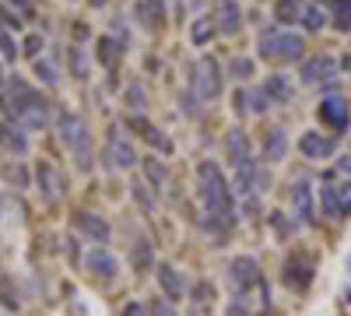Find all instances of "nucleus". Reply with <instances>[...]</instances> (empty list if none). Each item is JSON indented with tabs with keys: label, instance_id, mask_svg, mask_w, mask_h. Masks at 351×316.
I'll return each instance as SVG.
<instances>
[{
	"label": "nucleus",
	"instance_id": "49530a36",
	"mask_svg": "<svg viewBox=\"0 0 351 316\" xmlns=\"http://www.w3.org/2000/svg\"><path fill=\"white\" fill-rule=\"evenodd\" d=\"M0 56H4V60H14L18 56V46H14V39L4 32V28H0Z\"/></svg>",
	"mask_w": 351,
	"mask_h": 316
},
{
	"label": "nucleus",
	"instance_id": "79ce46f5",
	"mask_svg": "<svg viewBox=\"0 0 351 316\" xmlns=\"http://www.w3.org/2000/svg\"><path fill=\"white\" fill-rule=\"evenodd\" d=\"M0 21H4V28H8V32H18V28H21V14L14 11V8H8V4H0Z\"/></svg>",
	"mask_w": 351,
	"mask_h": 316
},
{
	"label": "nucleus",
	"instance_id": "c03bdc74",
	"mask_svg": "<svg viewBox=\"0 0 351 316\" xmlns=\"http://www.w3.org/2000/svg\"><path fill=\"white\" fill-rule=\"evenodd\" d=\"M144 137H148V141H152V148H158V151H162V155H169V151H172V141H169V137H165V134H158V130H155V127H152V130H148V134H144Z\"/></svg>",
	"mask_w": 351,
	"mask_h": 316
},
{
	"label": "nucleus",
	"instance_id": "4c0bfd02",
	"mask_svg": "<svg viewBox=\"0 0 351 316\" xmlns=\"http://www.w3.org/2000/svg\"><path fill=\"white\" fill-rule=\"evenodd\" d=\"M228 74L236 77V81H246L253 74V60L250 56H232V64H228Z\"/></svg>",
	"mask_w": 351,
	"mask_h": 316
},
{
	"label": "nucleus",
	"instance_id": "c756f323",
	"mask_svg": "<svg viewBox=\"0 0 351 316\" xmlns=\"http://www.w3.org/2000/svg\"><path fill=\"white\" fill-rule=\"evenodd\" d=\"M302 0H274V18L278 25H291V21H299L302 18Z\"/></svg>",
	"mask_w": 351,
	"mask_h": 316
},
{
	"label": "nucleus",
	"instance_id": "20e7f679",
	"mask_svg": "<svg viewBox=\"0 0 351 316\" xmlns=\"http://www.w3.org/2000/svg\"><path fill=\"white\" fill-rule=\"evenodd\" d=\"M306 42L291 32H281V28H263L260 32V56L267 60H302Z\"/></svg>",
	"mask_w": 351,
	"mask_h": 316
},
{
	"label": "nucleus",
	"instance_id": "f257e3e1",
	"mask_svg": "<svg viewBox=\"0 0 351 316\" xmlns=\"http://www.w3.org/2000/svg\"><path fill=\"white\" fill-rule=\"evenodd\" d=\"M197 200H200V215H211L221 225H236V200H232V186L225 183L221 169L215 162H200L197 165Z\"/></svg>",
	"mask_w": 351,
	"mask_h": 316
},
{
	"label": "nucleus",
	"instance_id": "b1692460",
	"mask_svg": "<svg viewBox=\"0 0 351 316\" xmlns=\"http://www.w3.org/2000/svg\"><path fill=\"white\" fill-rule=\"evenodd\" d=\"M316 215H324V218H330V221H337V218H341L334 183H324V190H319V197H316Z\"/></svg>",
	"mask_w": 351,
	"mask_h": 316
},
{
	"label": "nucleus",
	"instance_id": "5fc2aeb1",
	"mask_svg": "<svg viewBox=\"0 0 351 316\" xmlns=\"http://www.w3.org/2000/svg\"><path fill=\"white\" fill-rule=\"evenodd\" d=\"M127 127H134V130H141V134H148V130H152V127L144 123L141 117H127Z\"/></svg>",
	"mask_w": 351,
	"mask_h": 316
},
{
	"label": "nucleus",
	"instance_id": "f704fd0d",
	"mask_svg": "<svg viewBox=\"0 0 351 316\" xmlns=\"http://www.w3.org/2000/svg\"><path fill=\"white\" fill-rule=\"evenodd\" d=\"M274 102H271V95L263 92V88H253V92H246V112H267Z\"/></svg>",
	"mask_w": 351,
	"mask_h": 316
},
{
	"label": "nucleus",
	"instance_id": "4d7b16f0",
	"mask_svg": "<svg viewBox=\"0 0 351 316\" xmlns=\"http://www.w3.org/2000/svg\"><path fill=\"white\" fill-rule=\"evenodd\" d=\"M337 169H341V172H351V155H344V158L337 162Z\"/></svg>",
	"mask_w": 351,
	"mask_h": 316
},
{
	"label": "nucleus",
	"instance_id": "603ef678",
	"mask_svg": "<svg viewBox=\"0 0 351 316\" xmlns=\"http://www.w3.org/2000/svg\"><path fill=\"white\" fill-rule=\"evenodd\" d=\"M67 256H71V264L81 260V246H77V239H67Z\"/></svg>",
	"mask_w": 351,
	"mask_h": 316
},
{
	"label": "nucleus",
	"instance_id": "13d9d810",
	"mask_svg": "<svg viewBox=\"0 0 351 316\" xmlns=\"http://www.w3.org/2000/svg\"><path fill=\"white\" fill-rule=\"evenodd\" d=\"M341 67H344V71L351 74V53H348V56H344V60H341Z\"/></svg>",
	"mask_w": 351,
	"mask_h": 316
},
{
	"label": "nucleus",
	"instance_id": "0eeeda50",
	"mask_svg": "<svg viewBox=\"0 0 351 316\" xmlns=\"http://www.w3.org/2000/svg\"><path fill=\"white\" fill-rule=\"evenodd\" d=\"M313 278H316V264H313L309 253H295V256H288V260H285L281 281L288 284L291 292H306L313 284Z\"/></svg>",
	"mask_w": 351,
	"mask_h": 316
},
{
	"label": "nucleus",
	"instance_id": "bb28decb",
	"mask_svg": "<svg viewBox=\"0 0 351 316\" xmlns=\"http://www.w3.org/2000/svg\"><path fill=\"white\" fill-rule=\"evenodd\" d=\"M130 197H134V204L141 208V215H155V193H152V186L144 180L130 183Z\"/></svg>",
	"mask_w": 351,
	"mask_h": 316
},
{
	"label": "nucleus",
	"instance_id": "de8ad7c7",
	"mask_svg": "<svg viewBox=\"0 0 351 316\" xmlns=\"http://www.w3.org/2000/svg\"><path fill=\"white\" fill-rule=\"evenodd\" d=\"M8 8H14L21 18H32V4H28V0H4Z\"/></svg>",
	"mask_w": 351,
	"mask_h": 316
},
{
	"label": "nucleus",
	"instance_id": "58836bf2",
	"mask_svg": "<svg viewBox=\"0 0 351 316\" xmlns=\"http://www.w3.org/2000/svg\"><path fill=\"white\" fill-rule=\"evenodd\" d=\"M334 193H337V208H341V218L351 215V180L344 183H334Z\"/></svg>",
	"mask_w": 351,
	"mask_h": 316
},
{
	"label": "nucleus",
	"instance_id": "39448f33",
	"mask_svg": "<svg viewBox=\"0 0 351 316\" xmlns=\"http://www.w3.org/2000/svg\"><path fill=\"white\" fill-rule=\"evenodd\" d=\"M193 95L200 99V102H215L218 95H221V84H225V74H221V67H218V60L215 56H200L197 60V67H193Z\"/></svg>",
	"mask_w": 351,
	"mask_h": 316
},
{
	"label": "nucleus",
	"instance_id": "c85d7f7f",
	"mask_svg": "<svg viewBox=\"0 0 351 316\" xmlns=\"http://www.w3.org/2000/svg\"><path fill=\"white\" fill-rule=\"evenodd\" d=\"M225 151H228L232 162L250 158V141H246V134H243L239 127H236V130H228V137H225Z\"/></svg>",
	"mask_w": 351,
	"mask_h": 316
},
{
	"label": "nucleus",
	"instance_id": "7ed1b4c3",
	"mask_svg": "<svg viewBox=\"0 0 351 316\" xmlns=\"http://www.w3.org/2000/svg\"><path fill=\"white\" fill-rule=\"evenodd\" d=\"M56 130H60V141H64V148L74 155L77 169H92V130H88V123L77 117V112L64 109L60 117H56Z\"/></svg>",
	"mask_w": 351,
	"mask_h": 316
},
{
	"label": "nucleus",
	"instance_id": "1a4fd4ad",
	"mask_svg": "<svg viewBox=\"0 0 351 316\" xmlns=\"http://www.w3.org/2000/svg\"><path fill=\"white\" fill-rule=\"evenodd\" d=\"M84 271L102 284H112L116 278H120V260L112 256L109 246H92V253L84 256Z\"/></svg>",
	"mask_w": 351,
	"mask_h": 316
},
{
	"label": "nucleus",
	"instance_id": "3c124183",
	"mask_svg": "<svg viewBox=\"0 0 351 316\" xmlns=\"http://www.w3.org/2000/svg\"><path fill=\"white\" fill-rule=\"evenodd\" d=\"M228 316H250V309H246V302H243V299H236V302H232V306H228Z\"/></svg>",
	"mask_w": 351,
	"mask_h": 316
},
{
	"label": "nucleus",
	"instance_id": "6e6552de",
	"mask_svg": "<svg viewBox=\"0 0 351 316\" xmlns=\"http://www.w3.org/2000/svg\"><path fill=\"white\" fill-rule=\"evenodd\" d=\"M260 264H256V256H236V260L228 264V284L236 289L239 295H246L250 289H260Z\"/></svg>",
	"mask_w": 351,
	"mask_h": 316
},
{
	"label": "nucleus",
	"instance_id": "72a5a7b5",
	"mask_svg": "<svg viewBox=\"0 0 351 316\" xmlns=\"http://www.w3.org/2000/svg\"><path fill=\"white\" fill-rule=\"evenodd\" d=\"M123 106L134 109V112H144V106H148V95H144V88L137 81H130L127 88H123Z\"/></svg>",
	"mask_w": 351,
	"mask_h": 316
},
{
	"label": "nucleus",
	"instance_id": "37998d69",
	"mask_svg": "<svg viewBox=\"0 0 351 316\" xmlns=\"http://www.w3.org/2000/svg\"><path fill=\"white\" fill-rule=\"evenodd\" d=\"M144 309H148V316H176V306L169 299H152Z\"/></svg>",
	"mask_w": 351,
	"mask_h": 316
},
{
	"label": "nucleus",
	"instance_id": "a878e982",
	"mask_svg": "<svg viewBox=\"0 0 351 316\" xmlns=\"http://www.w3.org/2000/svg\"><path fill=\"white\" fill-rule=\"evenodd\" d=\"M130 264H134V271H141V274L155 267V250H152L148 239H137V243H134V250H130Z\"/></svg>",
	"mask_w": 351,
	"mask_h": 316
},
{
	"label": "nucleus",
	"instance_id": "8fccbe9b",
	"mask_svg": "<svg viewBox=\"0 0 351 316\" xmlns=\"http://www.w3.org/2000/svg\"><path fill=\"white\" fill-rule=\"evenodd\" d=\"M120 316H148V309H144V306H141V302H127V306H123V313H120Z\"/></svg>",
	"mask_w": 351,
	"mask_h": 316
},
{
	"label": "nucleus",
	"instance_id": "a211bd4d",
	"mask_svg": "<svg viewBox=\"0 0 351 316\" xmlns=\"http://www.w3.org/2000/svg\"><path fill=\"white\" fill-rule=\"evenodd\" d=\"M334 74H337V64L330 60V56H309V60L302 64V81H306V84L330 81Z\"/></svg>",
	"mask_w": 351,
	"mask_h": 316
},
{
	"label": "nucleus",
	"instance_id": "5701e85b",
	"mask_svg": "<svg viewBox=\"0 0 351 316\" xmlns=\"http://www.w3.org/2000/svg\"><path fill=\"white\" fill-rule=\"evenodd\" d=\"M144 183L152 186V193L158 197L169 183V169L162 165V158H144Z\"/></svg>",
	"mask_w": 351,
	"mask_h": 316
},
{
	"label": "nucleus",
	"instance_id": "423d86ee",
	"mask_svg": "<svg viewBox=\"0 0 351 316\" xmlns=\"http://www.w3.org/2000/svg\"><path fill=\"white\" fill-rule=\"evenodd\" d=\"M36 183H39V197H43V204H60L64 193H67V180H64V172L56 169L53 162H39V165H36Z\"/></svg>",
	"mask_w": 351,
	"mask_h": 316
},
{
	"label": "nucleus",
	"instance_id": "09e8293b",
	"mask_svg": "<svg viewBox=\"0 0 351 316\" xmlns=\"http://www.w3.org/2000/svg\"><path fill=\"white\" fill-rule=\"evenodd\" d=\"M243 211H246V218H256L260 204H256V197H253V193H246V197H243Z\"/></svg>",
	"mask_w": 351,
	"mask_h": 316
},
{
	"label": "nucleus",
	"instance_id": "a19ab883",
	"mask_svg": "<svg viewBox=\"0 0 351 316\" xmlns=\"http://www.w3.org/2000/svg\"><path fill=\"white\" fill-rule=\"evenodd\" d=\"M36 77L43 84H49V88H53V84H60V74H56V67L49 60H36Z\"/></svg>",
	"mask_w": 351,
	"mask_h": 316
},
{
	"label": "nucleus",
	"instance_id": "2f4dec72",
	"mask_svg": "<svg viewBox=\"0 0 351 316\" xmlns=\"http://www.w3.org/2000/svg\"><path fill=\"white\" fill-rule=\"evenodd\" d=\"M67 64H71V74H74L77 81L88 77V56H84V49H81L77 42H71V49H67Z\"/></svg>",
	"mask_w": 351,
	"mask_h": 316
},
{
	"label": "nucleus",
	"instance_id": "9d476101",
	"mask_svg": "<svg viewBox=\"0 0 351 316\" xmlns=\"http://www.w3.org/2000/svg\"><path fill=\"white\" fill-rule=\"evenodd\" d=\"M288 200H291V218H295L299 225H306V228L316 225V193H313V186L306 180L291 183Z\"/></svg>",
	"mask_w": 351,
	"mask_h": 316
},
{
	"label": "nucleus",
	"instance_id": "6e6d98bb",
	"mask_svg": "<svg viewBox=\"0 0 351 316\" xmlns=\"http://www.w3.org/2000/svg\"><path fill=\"white\" fill-rule=\"evenodd\" d=\"M183 102H186V117H197V112H200V109H197V95H186Z\"/></svg>",
	"mask_w": 351,
	"mask_h": 316
},
{
	"label": "nucleus",
	"instance_id": "ea45409f",
	"mask_svg": "<svg viewBox=\"0 0 351 316\" xmlns=\"http://www.w3.org/2000/svg\"><path fill=\"white\" fill-rule=\"evenodd\" d=\"M271 225H274V232H278L281 239H288L291 232H295V225H299V221H295V218H291V221H288V215H281V211H274V215H271Z\"/></svg>",
	"mask_w": 351,
	"mask_h": 316
},
{
	"label": "nucleus",
	"instance_id": "e433bc0d",
	"mask_svg": "<svg viewBox=\"0 0 351 316\" xmlns=\"http://www.w3.org/2000/svg\"><path fill=\"white\" fill-rule=\"evenodd\" d=\"M309 32H319V28L327 25V14H324V8H302V18H299Z\"/></svg>",
	"mask_w": 351,
	"mask_h": 316
},
{
	"label": "nucleus",
	"instance_id": "2eb2a0df",
	"mask_svg": "<svg viewBox=\"0 0 351 316\" xmlns=\"http://www.w3.org/2000/svg\"><path fill=\"white\" fill-rule=\"evenodd\" d=\"M215 28L225 36H236L243 28V11L236 0H215Z\"/></svg>",
	"mask_w": 351,
	"mask_h": 316
},
{
	"label": "nucleus",
	"instance_id": "f8f14e48",
	"mask_svg": "<svg viewBox=\"0 0 351 316\" xmlns=\"http://www.w3.org/2000/svg\"><path fill=\"white\" fill-rule=\"evenodd\" d=\"M74 228L81 236H88L95 246H106L109 243V236H112V228H109V221L102 218V215H95V211H74Z\"/></svg>",
	"mask_w": 351,
	"mask_h": 316
},
{
	"label": "nucleus",
	"instance_id": "c9c22d12",
	"mask_svg": "<svg viewBox=\"0 0 351 316\" xmlns=\"http://www.w3.org/2000/svg\"><path fill=\"white\" fill-rule=\"evenodd\" d=\"M4 176H8V183H14L18 190H25V186H32V176H28V169H25L21 162H11V165L4 169Z\"/></svg>",
	"mask_w": 351,
	"mask_h": 316
},
{
	"label": "nucleus",
	"instance_id": "412c9836",
	"mask_svg": "<svg viewBox=\"0 0 351 316\" xmlns=\"http://www.w3.org/2000/svg\"><path fill=\"white\" fill-rule=\"evenodd\" d=\"M285 155H288V134H285V127H271L267 134H263V158L281 162Z\"/></svg>",
	"mask_w": 351,
	"mask_h": 316
},
{
	"label": "nucleus",
	"instance_id": "393cba45",
	"mask_svg": "<svg viewBox=\"0 0 351 316\" xmlns=\"http://www.w3.org/2000/svg\"><path fill=\"white\" fill-rule=\"evenodd\" d=\"M263 92L271 95V102H288L291 95H295V88H291V81H288V74H271L267 84H263Z\"/></svg>",
	"mask_w": 351,
	"mask_h": 316
},
{
	"label": "nucleus",
	"instance_id": "aec40b11",
	"mask_svg": "<svg viewBox=\"0 0 351 316\" xmlns=\"http://www.w3.org/2000/svg\"><path fill=\"white\" fill-rule=\"evenodd\" d=\"M0 148H4L8 155H25L28 151V137L18 123H0Z\"/></svg>",
	"mask_w": 351,
	"mask_h": 316
},
{
	"label": "nucleus",
	"instance_id": "680f3d73",
	"mask_svg": "<svg viewBox=\"0 0 351 316\" xmlns=\"http://www.w3.org/2000/svg\"><path fill=\"white\" fill-rule=\"evenodd\" d=\"M176 4H180V14H183V0H176Z\"/></svg>",
	"mask_w": 351,
	"mask_h": 316
},
{
	"label": "nucleus",
	"instance_id": "473e14b6",
	"mask_svg": "<svg viewBox=\"0 0 351 316\" xmlns=\"http://www.w3.org/2000/svg\"><path fill=\"white\" fill-rule=\"evenodd\" d=\"M215 36V21H211V14L208 18H193V25H190V39H193V46H204Z\"/></svg>",
	"mask_w": 351,
	"mask_h": 316
},
{
	"label": "nucleus",
	"instance_id": "6ab92c4d",
	"mask_svg": "<svg viewBox=\"0 0 351 316\" xmlns=\"http://www.w3.org/2000/svg\"><path fill=\"white\" fill-rule=\"evenodd\" d=\"M134 18L144 25V28H158L169 14H165V0H137L134 4Z\"/></svg>",
	"mask_w": 351,
	"mask_h": 316
},
{
	"label": "nucleus",
	"instance_id": "ddd939ff",
	"mask_svg": "<svg viewBox=\"0 0 351 316\" xmlns=\"http://www.w3.org/2000/svg\"><path fill=\"white\" fill-rule=\"evenodd\" d=\"M319 120H324L330 130H344L348 127V120H351V109H348V102L341 99V95H330V99H324V102H319Z\"/></svg>",
	"mask_w": 351,
	"mask_h": 316
},
{
	"label": "nucleus",
	"instance_id": "a18cd8bd",
	"mask_svg": "<svg viewBox=\"0 0 351 316\" xmlns=\"http://www.w3.org/2000/svg\"><path fill=\"white\" fill-rule=\"evenodd\" d=\"M43 46H46V42H43V36H28V39H25V46H21V53H25V56H32V60H39Z\"/></svg>",
	"mask_w": 351,
	"mask_h": 316
},
{
	"label": "nucleus",
	"instance_id": "dca6fc26",
	"mask_svg": "<svg viewBox=\"0 0 351 316\" xmlns=\"http://www.w3.org/2000/svg\"><path fill=\"white\" fill-rule=\"evenodd\" d=\"M155 278H158V284H162V292H165L169 302H180L186 295V281H183V274L176 271L172 264H158L155 267Z\"/></svg>",
	"mask_w": 351,
	"mask_h": 316
},
{
	"label": "nucleus",
	"instance_id": "4468645a",
	"mask_svg": "<svg viewBox=\"0 0 351 316\" xmlns=\"http://www.w3.org/2000/svg\"><path fill=\"white\" fill-rule=\"evenodd\" d=\"M299 151H302V158L324 162V158H330V155L337 151V145H334V137H324V134L309 130V134H302V137H299Z\"/></svg>",
	"mask_w": 351,
	"mask_h": 316
},
{
	"label": "nucleus",
	"instance_id": "bf43d9fd",
	"mask_svg": "<svg viewBox=\"0 0 351 316\" xmlns=\"http://www.w3.org/2000/svg\"><path fill=\"white\" fill-rule=\"evenodd\" d=\"M102 4H109V0H88V8H102Z\"/></svg>",
	"mask_w": 351,
	"mask_h": 316
},
{
	"label": "nucleus",
	"instance_id": "cd10ccee",
	"mask_svg": "<svg viewBox=\"0 0 351 316\" xmlns=\"http://www.w3.org/2000/svg\"><path fill=\"white\" fill-rule=\"evenodd\" d=\"M330 8V18H334V28L337 32H351V0H324Z\"/></svg>",
	"mask_w": 351,
	"mask_h": 316
},
{
	"label": "nucleus",
	"instance_id": "7c9ffc66",
	"mask_svg": "<svg viewBox=\"0 0 351 316\" xmlns=\"http://www.w3.org/2000/svg\"><path fill=\"white\" fill-rule=\"evenodd\" d=\"M190 302H193V309H208L211 302H215V284L204 278V281H197L193 289H190Z\"/></svg>",
	"mask_w": 351,
	"mask_h": 316
},
{
	"label": "nucleus",
	"instance_id": "f03ea898",
	"mask_svg": "<svg viewBox=\"0 0 351 316\" xmlns=\"http://www.w3.org/2000/svg\"><path fill=\"white\" fill-rule=\"evenodd\" d=\"M8 112L21 130H46L49 123V102L21 77L8 81Z\"/></svg>",
	"mask_w": 351,
	"mask_h": 316
},
{
	"label": "nucleus",
	"instance_id": "9b49d317",
	"mask_svg": "<svg viewBox=\"0 0 351 316\" xmlns=\"http://www.w3.org/2000/svg\"><path fill=\"white\" fill-rule=\"evenodd\" d=\"M134 162H137V155H134V148H130V141L123 137L120 127H112L109 137H106V165H109V169H130Z\"/></svg>",
	"mask_w": 351,
	"mask_h": 316
},
{
	"label": "nucleus",
	"instance_id": "052dcab7",
	"mask_svg": "<svg viewBox=\"0 0 351 316\" xmlns=\"http://www.w3.org/2000/svg\"><path fill=\"white\" fill-rule=\"evenodd\" d=\"M190 316H204V313H200V309H190Z\"/></svg>",
	"mask_w": 351,
	"mask_h": 316
},
{
	"label": "nucleus",
	"instance_id": "864d4df0",
	"mask_svg": "<svg viewBox=\"0 0 351 316\" xmlns=\"http://www.w3.org/2000/svg\"><path fill=\"white\" fill-rule=\"evenodd\" d=\"M232 109H236V112H246V92H236V95H232Z\"/></svg>",
	"mask_w": 351,
	"mask_h": 316
},
{
	"label": "nucleus",
	"instance_id": "4be33fe9",
	"mask_svg": "<svg viewBox=\"0 0 351 316\" xmlns=\"http://www.w3.org/2000/svg\"><path fill=\"white\" fill-rule=\"evenodd\" d=\"M123 49H127V46H120L112 36H102V39L95 42V56H99V64H102L106 71H116V64H120Z\"/></svg>",
	"mask_w": 351,
	"mask_h": 316
},
{
	"label": "nucleus",
	"instance_id": "f3484780",
	"mask_svg": "<svg viewBox=\"0 0 351 316\" xmlns=\"http://www.w3.org/2000/svg\"><path fill=\"white\" fill-rule=\"evenodd\" d=\"M236 165V180H232V190H236L239 197H246V193H253L256 190V158L250 155V158H239V162H232Z\"/></svg>",
	"mask_w": 351,
	"mask_h": 316
}]
</instances>
